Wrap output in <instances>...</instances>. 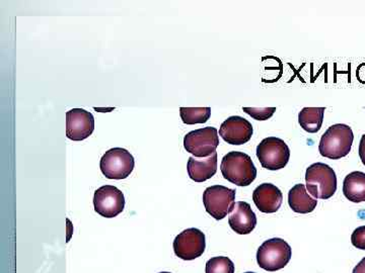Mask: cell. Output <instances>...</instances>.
Returning <instances> with one entry per match:
<instances>
[{"mask_svg":"<svg viewBox=\"0 0 365 273\" xmlns=\"http://www.w3.org/2000/svg\"><path fill=\"white\" fill-rule=\"evenodd\" d=\"M180 116L186 124H205L210 119V107H181Z\"/></svg>","mask_w":365,"mask_h":273,"instance_id":"cell-19","label":"cell"},{"mask_svg":"<svg viewBox=\"0 0 365 273\" xmlns=\"http://www.w3.org/2000/svg\"><path fill=\"white\" fill-rule=\"evenodd\" d=\"M343 193L350 202H365V173L353 171L348 174L343 182Z\"/></svg>","mask_w":365,"mask_h":273,"instance_id":"cell-17","label":"cell"},{"mask_svg":"<svg viewBox=\"0 0 365 273\" xmlns=\"http://www.w3.org/2000/svg\"><path fill=\"white\" fill-rule=\"evenodd\" d=\"M135 166V160L129 151L123 148H113L103 155L101 171L108 179H125L130 176Z\"/></svg>","mask_w":365,"mask_h":273,"instance_id":"cell-6","label":"cell"},{"mask_svg":"<svg viewBox=\"0 0 365 273\" xmlns=\"http://www.w3.org/2000/svg\"><path fill=\"white\" fill-rule=\"evenodd\" d=\"M356 75L359 76V79L360 82H362V80H364L365 72L362 71L361 69L359 68L357 69Z\"/></svg>","mask_w":365,"mask_h":273,"instance_id":"cell-25","label":"cell"},{"mask_svg":"<svg viewBox=\"0 0 365 273\" xmlns=\"http://www.w3.org/2000/svg\"><path fill=\"white\" fill-rule=\"evenodd\" d=\"M245 273H255V272H245Z\"/></svg>","mask_w":365,"mask_h":273,"instance_id":"cell-27","label":"cell"},{"mask_svg":"<svg viewBox=\"0 0 365 273\" xmlns=\"http://www.w3.org/2000/svg\"><path fill=\"white\" fill-rule=\"evenodd\" d=\"M354 135L352 129L344 124L331 126L322 136L319 151L322 156L338 160L347 156L351 151Z\"/></svg>","mask_w":365,"mask_h":273,"instance_id":"cell-2","label":"cell"},{"mask_svg":"<svg viewBox=\"0 0 365 273\" xmlns=\"http://www.w3.org/2000/svg\"><path fill=\"white\" fill-rule=\"evenodd\" d=\"M187 170L190 178L195 182H204L215 176L217 171V153H213L205 159L190 157Z\"/></svg>","mask_w":365,"mask_h":273,"instance_id":"cell-15","label":"cell"},{"mask_svg":"<svg viewBox=\"0 0 365 273\" xmlns=\"http://www.w3.org/2000/svg\"><path fill=\"white\" fill-rule=\"evenodd\" d=\"M242 111L256 121H267L275 114L276 107H242Z\"/></svg>","mask_w":365,"mask_h":273,"instance_id":"cell-21","label":"cell"},{"mask_svg":"<svg viewBox=\"0 0 365 273\" xmlns=\"http://www.w3.org/2000/svg\"><path fill=\"white\" fill-rule=\"evenodd\" d=\"M352 273H365V257L354 267Z\"/></svg>","mask_w":365,"mask_h":273,"instance_id":"cell-24","label":"cell"},{"mask_svg":"<svg viewBox=\"0 0 365 273\" xmlns=\"http://www.w3.org/2000/svg\"><path fill=\"white\" fill-rule=\"evenodd\" d=\"M307 189L316 200H329L337 191L335 171L325 163L312 164L306 172Z\"/></svg>","mask_w":365,"mask_h":273,"instance_id":"cell-3","label":"cell"},{"mask_svg":"<svg viewBox=\"0 0 365 273\" xmlns=\"http://www.w3.org/2000/svg\"><path fill=\"white\" fill-rule=\"evenodd\" d=\"M235 189L223 186H212L203 193V203L206 212L217 221L225 219L232 212L235 200Z\"/></svg>","mask_w":365,"mask_h":273,"instance_id":"cell-7","label":"cell"},{"mask_svg":"<svg viewBox=\"0 0 365 273\" xmlns=\"http://www.w3.org/2000/svg\"><path fill=\"white\" fill-rule=\"evenodd\" d=\"M292 249L287 241L273 238L264 242L257 252V262L266 272L282 269L292 259Z\"/></svg>","mask_w":365,"mask_h":273,"instance_id":"cell-4","label":"cell"},{"mask_svg":"<svg viewBox=\"0 0 365 273\" xmlns=\"http://www.w3.org/2000/svg\"><path fill=\"white\" fill-rule=\"evenodd\" d=\"M228 224L232 231L239 235H248L257 226V215L250 203L237 202L228 215Z\"/></svg>","mask_w":365,"mask_h":273,"instance_id":"cell-13","label":"cell"},{"mask_svg":"<svg viewBox=\"0 0 365 273\" xmlns=\"http://www.w3.org/2000/svg\"><path fill=\"white\" fill-rule=\"evenodd\" d=\"M93 205H95L96 212L102 217L108 219L117 217L124 210L123 193L116 186H102L96 191L93 196Z\"/></svg>","mask_w":365,"mask_h":273,"instance_id":"cell-10","label":"cell"},{"mask_svg":"<svg viewBox=\"0 0 365 273\" xmlns=\"http://www.w3.org/2000/svg\"><path fill=\"white\" fill-rule=\"evenodd\" d=\"M254 129L248 119L242 117H230L222 124L220 136L230 145H244L253 136Z\"/></svg>","mask_w":365,"mask_h":273,"instance_id":"cell-12","label":"cell"},{"mask_svg":"<svg viewBox=\"0 0 365 273\" xmlns=\"http://www.w3.org/2000/svg\"><path fill=\"white\" fill-rule=\"evenodd\" d=\"M255 205L264 214H274L282 205L283 195L272 183H262L253 193Z\"/></svg>","mask_w":365,"mask_h":273,"instance_id":"cell-14","label":"cell"},{"mask_svg":"<svg viewBox=\"0 0 365 273\" xmlns=\"http://www.w3.org/2000/svg\"><path fill=\"white\" fill-rule=\"evenodd\" d=\"M95 130V117L83 109H73L66 112V136L69 140L83 141Z\"/></svg>","mask_w":365,"mask_h":273,"instance_id":"cell-11","label":"cell"},{"mask_svg":"<svg viewBox=\"0 0 365 273\" xmlns=\"http://www.w3.org/2000/svg\"><path fill=\"white\" fill-rule=\"evenodd\" d=\"M326 107H304L299 112V124L304 131L316 134L323 126Z\"/></svg>","mask_w":365,"mask_h":273,"instance_id":"cell-18","label":"cell"},{"mask_svg":"<svg viewBox=\"0 0 365 273\" xmlns=\"http://www.w3.org/2000/svg\"><path fill=\"white\" fill-rule=\"evenodd\" d=\"M351 243L355 248L365 250V226L354 230L351 235Z\"/></svg>","mask_w":365,"mask_h":273,"instance_id":"cell-22","label":"cell"},{"mask_svg":"<svg viewBox=\"0 0 365 273\" xmlns=\"http://www.w3.org/2000/svg\"><path fill=\"white\" fill-rule=\"evenodd\" d=\"M173 246L175 254L181 259H196L205 251V235L196 228H190L178 235Z\"/></svg>","mask_w":365,"mask_h":273,"instance_id":"cell-9","label":"cell"},{"mask_svg":"<svg viewBox=\"0 0 365 273\" xmlns=\"http://www.w3.org/2000/svg\"><path fill=\"white\" fill-rule=\"evenodd\" d=\"M220 146L218 131L213 127L190 132L184 138V148L196 158H207Z\"/></svg>","mask_w":365,"mask_h":273,"instance_id":"cell-8","label":"cell"},{"mask_svg":"<svg viewBox=\"0 0 365 273\" xmlns=\"http://www.w3.org/2000/svg\"><path fill=\"white\" fill-rule=\"evenodd\" d=\"M160 273H170V272H160Z\"/></svg>","mask_w":365,"mask_h":273,"instance_id":"cell-26","label":"cell"},{"mask_svg":"<svg viewBox=\"0 0 365 273\" xmlns=\"http://www.w3.org/2000/svg\"><path fill=\"white\" fill-rule=\"evenodd\" d=\"M288 205L297 214H309L314 212L318 200L309 195L304 184H297L288 193Z\"/></svg>","mask_w":365,"mask_h":273,"instance_id":"cell-16","label":"cell"},{"mask_svg":"<svg viewBox=\"0 0 365 273\" xmlns=\"http://www.w3.org/2000/svg\"><path fill=\"white\" fill-rule=\"evenodd\" d=\"M222 176L237 186H249L257 177V168L248 154L239 151L228 152L220 165Z\"/></svg>","mask_w":365,"mask_h":273,"instance_id":"cell-1","label":"cell"},{"mask_svg":"<svg viewBox=\"0 0 365 273\" xmlns=\"http://www.w3.org/2000/svg\"><path fill=\"white\" fill-rule=\"evenodd\" d=\"M256 155L264 168L276 171L289 162L290 149L282 139L268 136L257 146Z\"/></svg>","mask_w":365,"mask_h":273,"instance_id":"cell-5","label":"cell"},{"mask_svg":"<svg viewBox=\"0 0 365 273\" xmlns=\"http://www.w3.org/2000/svg\"><path fill=\"white\" fill-rule=\"evenodd\" d=\"M359 157L361 159L362 164L365 166V134L361 136L359 143Z\"/></svg>","mask_w":365,"mask_h":273,"instance_id":"cell-23","label":"cell"},{"mask_svg":"<svg viewBox=\"0 0 365 273\" xmlns=\"http://www.w3.org/2000/svg\"><path fill=\"white\" fill-rule=\"evenodd\" d=\"M206 273H235V264L225 256L213 257L206 263Z\"/></svg>","mask_w":365,"mask_h":273,"instance_id":"cell-20","label":"cell"}]
</instances>
